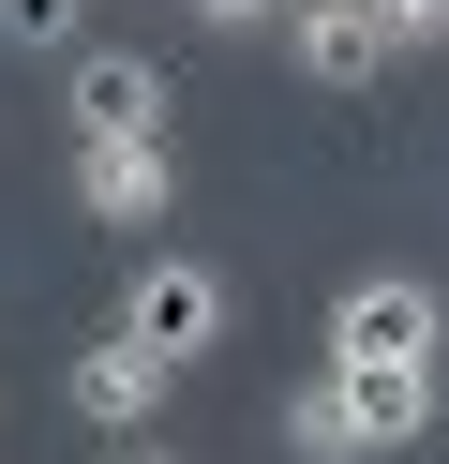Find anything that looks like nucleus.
Listing matches in <instances>:
<instances>
[{"label":"nucleus","instance_id":"6","mask_svg":"<svg viewBox=\"0 0 449 464\" xmlns=\"http://www.w3.org/2000/svg\"><path fill=\"white\" fill-rule=\"evenodd\" d=\"M75 210L120 225V240H150V225L180 210V150L165 135H120V150H75Z\"/></svg>","mask_w":449,"mask_h":464},{"label":"nucleus","instance_id":"11","mask_svg":"<svg viewBox=\"0 0 449 464\" xmlns=\"http://www.w3.org/2000/svg\"><path fill=\"white\" fill-rule=\"evenodd\" d=\"M120 464H165V450H150V434H135V450H120Z\"/></svg>","mask_w":449,"mask_h":464},{"label":"nucleus","instance_id":"8","mask_svg":"<svg viewBox=\"0 0 449 464\" xmlns=\"http://www.w3.org/2000/svg\"><path fill=\"white\" fill-rule=\"evenodd\" d=\"M90 45V0H0V61H75Z\"/></svg>","mask_w":449,"mask_h":464},{"label":"nucleus","instance_id":"4","mask_svg":"<svg viewBox=\"0 0 449 464\" xmlns=\"http://www.w3.org/2000/svg\"><path fill=\"white\" fill-rule=\"evenodd\" d=\"M329 360H449V300L419 270H359L329 300Z\"/></svg>","mask_w":449,"mask_h":464},{"label":"nucleus","instance_id":"2","mask_svg":"<svg viewBox=\"0 0 449 464\" xmlns=\"http://www.w3.org/2000/svg\"><path fill=\"white\" fill-rule=\"evenodd\" d=\"M120 330H135L150 360H180V374H195L210 344L239 330V300H225V270H210V255H135V285H120Z\"/></svg>","mask_w":449,"mask_h":464},{"label":"nucleus","instance_id":"7","mask_svg":"<svg viewBox=\"0 0 449 464\" xmlns=\"http://www.w3.org/2000/svg\"><path fill=\"white\" fill-rule=\"evenodd\" d=\"M285 61L315 75V91H375V75H389V31L359 15V0H285Z\"/></svg>","mask_w":449,"mask_h":464},{"label":"nucleus","instance_id":"10","mask_svg":"<svg viewBox=\"0 0 449 464\" xmlns=\"http://www.w3.org/2000/svg\"><path fill=\"white\" fill-rule=\"evenodd\" d=\"M210 31H269V15H285V0H195Z\"/></svg>","mask_w":449,"mask_h":464},{"label":"nucleus","instance_id":"5","mask_svg":"<svg viewBox=\"0 0 449 464\" xmlns=\"http://www.w3.org/2000/svg\"><path fill=\"white\" fill-rule=\"evenodd\" d=\"M60 390H75V420H90V434H120V450H135V434L165 420L180 360H150L135 330H105V344H75V374H60Z\"/></svg>","mask_w":449,"mask_h":464},{"label":"nucleus","instance_id":"3","mask_svg":"<svg viewBox=\"0 0 449 464\" xmlns=\"http://www.w3.org/2000/svg\"><path fill=\"white\" fill-rule=\"evenodd\" d=\"M60 121H75V150L165 135V61H150V45H75V61H60Z\"/></svg>","mask_w":449,"mask_h":464},{"label":"nucleus","instance_id":"9","mask_svg":"<svg viewBox=\"0 0 449 464\" xmlns=\"http://www.w3.org/2000/svg\"><path fill=\"white\" fill-rule=\"evenodd\" d=\"M359 15L389 31V61H419V45H449V0H359Z\"/></svg>","mask_w":449,"mask_h":464},{"label":"nucleus","instance_id":"1","mask_svg":"<svg viewBox=\"0 0 449 464\" xmlns=\"http://www.w3.org/2000/svg\"><path fill=\"white\" fill-rule=\"evenodd\" d=\"M449 404L434 360H315V390L285 404V450L299 464H375V450H419Z\"/></svg>","mask_w":449,"mask_h":464}]
</instances>
